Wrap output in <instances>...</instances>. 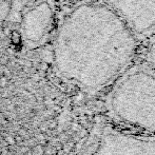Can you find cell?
<instances>
[{
	"label": "cell",
	"instance_id": "obj_6",
	"mask_svg": "<svg viewBox=\"0 0 155 155\" xmlns=\"http://www.w3.org/2000/svg\"><path fill=\"white\" fill-rule=\"evenodd\" d=\"M23 1H27V2H36V1H39V0H23Z\"/></svg>",
	"mask_w": 155,
	"mask_h": 155
},
{
	"label": "cell",
	"instance_id": "obj_2",
	"mask_svg": "<svg viewBox=\"0 0 155 155\" xmlns=\"http://www.w3.org/2000/svg\"><path fill=\"white\" fill-rule=\"evenodd\" d=\"M137 36L155 30V0H104Z\"/></svg>",
	"mask_w": 155,
	"mask_h": 155
},
{
	"label": "cell",
	"instance_id": "obj_4",
	"mask_svg": "<svg viewBox=\"0 0 155 155\" xmlns=\"http://www.w3.org/2000/svg\"><path fill=\"white\" fill-rule=\"evenodd\" d=\"M14 8V0H0V33L6 21L10 19Z\"/></svg>",
	"mask_w": 155,
	"mask_h": 155
},
{
	"label": "cell",
	"instance_id": "obj_3",
	"mask_svg": "<svg viewBox=\"0 0 155 155\" xmlns=\"http://www.w3.org/2000/svg\"><path fill=\"white\" fill-rule=\"evenodd\" d=\"M20 22L25 38L32 43L40 42L53 25V10L48 1L39 0L27 8Z\"/></svg>",
	"mask_w": 155,
	"mask_h": 155
},
{
	"label": "cell",
	"instance_id": "obj_1",
	"mask_svg": "<svg viewBox=\"0 0 155 155\" xmlns=\"http://www.w3.org/2000/svg\"><path fill=\"white\" fill-rule=\"evenodd\" d=\"M136 35L104 3L77 6L60 25L54 61L68 80L88 90L108 84L130 63Z\"/></svg>",
	"mask_w": 155,
	"mask_h": 155
},
{
	"label": "cell",
	"instance_id": "obj_5",
	"mask_svg": "<svg viewBox=\"0 0 155 155\" xmlns=\"http://www.w3.org/2000/svg\"><path fill=\"white\" fill-rule=\"evenodd\" d=\"M148 62L151 67V70L155 74V43L150 47L149 52H148Z\"/></svg>",
	"mask_w": 155,
	"mask_h": 155
}]
</instances>
